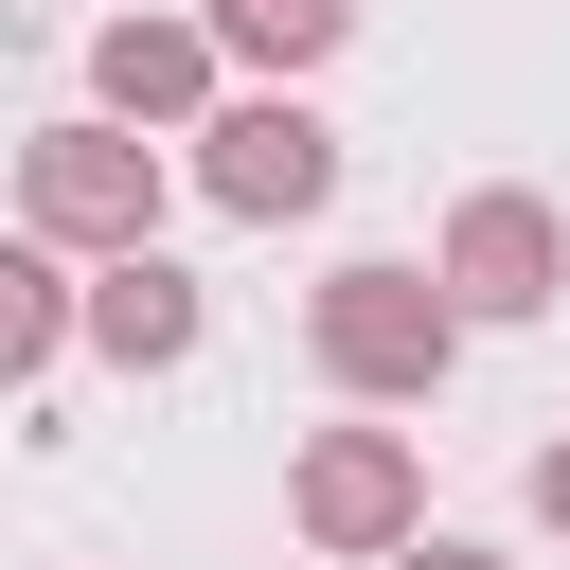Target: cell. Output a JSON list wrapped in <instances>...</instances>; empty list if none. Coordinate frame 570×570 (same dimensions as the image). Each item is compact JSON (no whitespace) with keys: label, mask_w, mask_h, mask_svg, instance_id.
<instances>
[{"label":"cell","mask_w":570,"mask_h":570,"mask_svg":"<svg viewBox=\"0 0 570 570\" xmlns=\"http://www.w3.org/2000/svg\"><path fill=\"white\" fill-rule=\"evenodd\" d=\"M89 107L125 125V142H196L214 107H232V53H214V18H178V0H125V18H89Z\"/></svg>","instance_id":"5b68a950"},{"label":"cell","mask_w":570,"mask_h":570,"mask_svg":"<svg viewBox=\"0 0 570 570\" xmlns=\"http://www.w3.org/2000/svg\"><path fill=\"white\" fill-rule=\"evenodd\" d=\"M160 142H125L107 107H71V125H36L18 142V232L53 249V267H142L160 249Z\"/></svg>","instance_id":"7a4b0ae2"},{"label":"cell","mask_w":570,"mask_h":570,"mask_svg":"<svg viewBox=\"0 0 570 570\" xmlns=\"http://www.w3.org/2000/svg\"><path fill=\"white\" fill-rule=\"evenodd\" d=\"M428 285L463 303V338H481V321H552V303H570V214H552L534 178H481V196H445Z\"/></svg>","instance_id":"277c9868"},{"label":"cell","mask_w":570,"mask_h":570,"mask_svg":"<svg viewBox=\"0 0 570 570\" xmlns=\"http://www.w3.org/2000/svg\"><path fill=\"white\" fill-rule=\"evenodd\" d=\"M285 534L338 552V570H392V552L428 534V445H410V428H303V463H285Z\"/></svg>","instance_id":"3957f363"},{"label":"cell","mask_w":570,"mask_h":570,"mask_svg":"<svg viewBox=\"0 0 570 570\" xmlns=\"http://www.w3.org/2000/svg\"><path fill=\"white\" fill-rule=\"evenodd\" d=\"M214 338V285L178 267V249H142V267H89V356L107 374H178Z\"/></svg>","instance_id":"52a82bcc"},{"label":"cell","mask_w":570,"mask_h":570,"mask_svg":"<svg viewBox=\"0 0 570 570\" xmlns=\"http://www.w3.org/2000/svg\"><path fill=\"white\" fill-rule=\"evenodd\" d=\"M71 338H89V267H53L36 232H0V392H36Z\"/></svg>","instance_id":"ba28073f"},{"label":"cell","mask_w":570,"mask_h":570,"mask_svg":"<svg viewBox=\"0 0 570 570\" xmlns=\"http://www.w3.org/2000/svg\"><path fill=\"white\" fill-rule=\"evenodd\" d=\"M196 18H214V53H232V71H267V89H303V71L356 36V0H196Z\"/></svg>","instance_id":"9c48e42d"},{"label":"cell","mask_w":570,"mask_h":570,"mask_svg":"<svg viewBox=\"0 0 570 570\" xmlns=\"http://www.w3.org/2000/svg\"><path fill=\"white\" fill-rule=\"evenodd\" d=\"M517 499H534V534H570V428L534 445V481H517Z\"/></svg>","instance_id":"30bf717a"},{"label":"cell","mask_w":570,"mask_h":570,"mask_svg":"<svg viewBox=\"0 0 570 570\" xmlns=\"http://www.w3.org/2000/svg\"><path fill=\"white\" fill-rule=\"evenodd\" d=\"M392 570H499V552H481V534H410Z\"/></svg>","instance_id":"8fae6325"},{"label":"cell","mask_w":570,"mask_h":570,"mask_svg":"<svg viewBox=\"0 0 570 570\" xmlns=\"http://www.w3.org/2000/svg\"><path fill=\"white\" fill-rule=\"evenodd\" d=\"M303 356H321L356 410H428V392L463 374V303H445L428 267L356 249V267H321V285H303Z\"/></svg>","instance_id":"6da1fadb"},{"label":"cell","mask_w":570,"mask_h":570,"mask_svg":"<svg viewBox=\"0 0 570 570\" xmlns=\"http://www.w3.org/2000/svg\"><path fill=\"white\" fill-rule=\"evenodd\" d=\"M196 196H214V214H249V232H285V214H321V196H338V125H321L303 89H232V107L196 125Z\"/></svg>","instance_id":"8992f818"}]
</instances>
